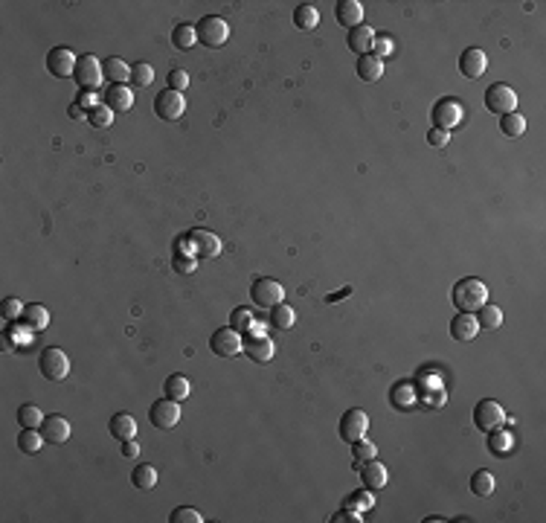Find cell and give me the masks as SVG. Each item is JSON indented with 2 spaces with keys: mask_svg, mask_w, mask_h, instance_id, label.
Wrapping results in <instances>:
<instances>
[{
  "mask_svg": "<svg viewBox=\"0 0 546 523\" xmlns=\"http://www.w3.org/2000/svg\"><path fill=\"white\" fill-rule=\"evenodd\" d=\"M366 431H369V416H366L363 410H346V413L340 416V436H343L346 442H358V439H363Z\"/></svg>",
  "mask_w": 546,
  "mask_h": 523,
  "instance_id": "5bb4252c",
  "label": "cell"
},
{
  "mask_svg": "<svg viewBox=\"0 0 546 523\" xmlns=\"http://www.w3.org/2000/svg\"><path fill=\"white\" fill-rule=\"evenodd\" d=\"M505 421V410H503V404L494 401V398H482L477 407H474V424L479 431H494L500 428V424Z\"/></svg>",
  "mask_w": 546,
  "mask_h": 523,
  "instance_id": "30bf717a",
  "label": "cell"
},
{
  "mask_svg": "<svg viewBox=\"0 0 546 523\" xmlns=\"http://www.w3.org/2000/svg\"><path fill=\"white\" fill-rule=\"evenodd\" d=\"M186 85H189V73H186V70H172V73H169V90L183 93Z\"/></svg>",
  "mask_w": 546,
  "mask_h": 523,
  "instance_id": "f907efd6",
  "label": "cell"
},
{
  "mask_svg": "<svg viewBox=\"0 0 546 523\" xmlns=\"http://www.w3.org/2000/svg\"><path fill=\"white\" fill-rule=\"evenodd\" d=\"M471 494H477V497L494 494V477H491V471H485V468L474 471V477H471Z\"/></svg>",
  "mask_w": 546,
  "mask_h": 523,
  "instance_id": "8d00e7d4",
  "label": "cell"
},
{
  "mask_svg": "<svg viewBox=\"0 0 546 523\" xmlns=\"http://www.w3.org/2000/svg\"><path fill=\"white\" fill-rule=\"evenodd\" d=\"M393 401H396V407H401V410L413 407V404H416V390H413V384H396V386H393Z\"/></svg>",
  "mask_w": 546,
  "mask_h": 523,
  "instance_id": "60d3db41",
  "label": "cell"
},
{
  "mask_svg": "<svg viewBox=\"0 0 546 523\" xmlns=\"http://www.w3.org/2000/svg\"><path fill=\"white\" fill-rule=\"evenodd\" d=\"M349 294H352V288H343V291H337V294H331L328 302H335V300H340V297H349Z\"/></svg>",
  "mask_w": 546,
  "mask_h": 523,
  "instance_id": "db71d44e",
  "label": "cell"
},
{
  "mask_svg": "<svg viewBox=\"0 0 546 523\" xmlns=\"http://www.w3.org/2000/svg\"><path fill=\"white\" fill-rule=\"evenodd\" d=\"M172 523H201L204 520V515L198 512V509H189V506H181V509H174L172 512V517H169Z\"/></svg>",
  "mask_w": 546,
  "mask_h": 523,
  "instance_id": "bcb514c9",
  "label": "cell"
},
{
  "mask_svg": "<svg viewBox=\"0 0 546 523\" xmlns=\"http://www.w3.org/2000/svg\"><path fill=\"white\" fill-rule=\"evenodd\" d=\"M136 454H140V445H136V439H125L122 442V456H136Z\"/></svg>",
  "mask_w": 546,
  "mask_h": 523,
  "instance_id": "816d5d0a",
  "label": "cell"
},
{
  "mask_svg": "<svg viewBox=\"0 0 546 523\" xmlns=\"http://www.w3.org/2000/svg\"><path fill=\"white\" fill-rule=\"evenodd\" d=\"M462 120H465V108H462L456 99H439V102L433 105V128L451 131V128H456Z\"/></svg>",
  "mask_w": 546,
  "mask_h": 523,
  "instance_id": "4fadbf2b",
  "label": "cell"
},
{
  "mask_svg": "<svg viewBox=\"0 0 546 523\" xmlns=\"http://www.w3.org/2000/svg\"><path fill=\"white\" fill-rule=\"evenodd\" d=\"M102 73H105V79L111 85H128L131 82V67H128V62H122V58H108V62L102 64Z\"/></svg>",
  "mask_w": 546,
  "mask_h": 523,
  "instance_id": "d4e9b609",
  "label": "cell"
},
{
  "mask_svg": "<svg viewBox=\"0 0 546 523\" xmlns=\"http://www.w3.org/2000/svg\"><path fill=\"white\" fill-rule=\"evenodd\" d=\"M451 297H454L456 308H462V312H468V314H477L479 308L489 302V285H485L482 279H477V277H465L454 285Z\"/></svg>",
  "mask_w": 546,
  "mask_h": 523,
  "instance_id": "6da1fadb",
  "label": "cell"
},
{
  "mask_svg": "<svg viewBox=\"0 0 546 523\" xmlns=\"http://www.w3.org/2000/svg\"><path fill=\"white\" fill-rule=\"evenodd\" d=\"M267 320H270V326L276 328V332H288V328L297 323V312L290 305L279 302V305H273L270 312H267Z\"/></svg>",
  "mask_w": 546,
  "mask_h": 523,
  "instance_id": "484cf974",
  "label": "cell"
},
{
  "mask_svg": "<svg viewBox=\"0 0 546 523\" xmlns=\"http://www.w3.org/2000/svg\"><path fill=\"white\" fill-rule=\"evenodd\" d=\"M70 120H88V111L85 108H79V105H70Z\"/></svg>",
  "mask_w": 546,
  "mask_h": 523,
  "instance_id": "f5cc1de1",
  "label": "cell"
},
{
  "mask_svg": "<svg viewBox=\"0 0 546 523\" xmlns=\"http://www.w3.org/2000/svg\"><path fill=\"white\" fill-rule=\"evenodd\" d=\"M477 323H479L482 332H497V328L503 326V308L485 302L479 312H477Z\"/></svg>",
  "mask_w": 546,
  "mask_h": 523,
  "instance_id": "f546056e",
  "label": "cell"
},
{
  "mask_svg": "<svg viewBox=\"0 0 546 523\" xmlns=\"http://www.w3.org/2000/svg\"><path fill=\"white\" fill-rule=\"evenodd\" d=\"M485 67H489V58H485V53L479 47H468L459 55V73L465 76V79H479V76L485 73Z\"/></svg>",
  "mask_w": 546,
  "mask_h": 523,
  "instance_id": "9a60e30c",
  "label": "cell"
},
{
  "mask_svg": "<svg viewBox=\"0 0 546 523\" xmlns=\"http://www.w3.org/2000/svg\"><path fill=\"white\" fill-rule=\"evenodd\" d=\"M76 105L85 108V111H93L96 105H102V102H99V93H96V90H79V96H76Z\"/></svg>",
  "mask_w": 546,
  "mask_h": 523,
  "instance_id": "c3c4849f",
  "label": "cell"
},
{
  "mask_svg": "<svg viewBox=\"0 0 546 523\" xmlns=\"http://www.w3.org/2000/svg\"><path fill=\"white\" fill-rule=\"evenodd\" d=\"M372 41H375V29L369 27V24H360V27H355V29H349V35H346L349 50L358 53V58L372 53Z\"/></svg>",
  "mask_w": 546,
  "mask_h": 523,
  "instance_id": "2e32d148",
  "label": "cell"
},
{
  "mask_svg": "<svg viewBox=\"0 0 546 523\" xmlns=\"http://www.w3.org/2000/svg\"><path fill=\"white\" fill-rule=\"evenodd\" d=\"M148 419L154 428H160V431H172L174 424L181 421V404L178 401H172V398H160V401H154L151 404V410H148Z\"/></svg>",
  "mask_w": 546,
  "mask_h": 523,
  "instance_id": "7c38bea8",
  "label": "cell"
},
{
  "mask_svg": "<svg viewBox=\"0 0 546 523\" xmlns=\"http://www.w3.org/2000/svg\"><path fill=\"white\" fill-rule=\"evenodd\" d=\"M38 370H41V375L50 378V381H64L70 375V358L64 355V349L50 346L38 355Z\"/></svg>",
  "mask_w": 546,
  "mask_h": 523,
  "instance_id": "277c9868",
  "label": "cell"
},
{
  "mask_svg": "<svg viewBox=\"0 0 546 523\" xmlns=\"http://www.w3.org/2000/svg\"><path fill=\"white\" fill-rule=\"evenodd\" d=\"M250 300L256 308H265V312H270L273 305H279L285 302V288L276 282V279H270V277H262L250 285Z\"/></svg>",
  "mask_w": 546,
  "mask_h": 523,
  "instance_id": "3957f363",
  "label": "cell"
},
{
  "mask_svg": "<svg viewBox=\"0 0 546 523\" xmlns=\"http://www.w3.org/2000/svg\"><path fill=\"white\" fill-rule=\"evenodd\" d=\"M375 506V497L372 494H369V489H363V491H355L352 497H349L346 500V509H352V512H369V509H372Z\"/></svg>",
  "mask_w": 546,
  "mask_h": 523,
  "instance_id": "b9f144b4",
  "label": "cell"
},
{
  "mask_svg": "<svg viewBox=\"0 0 546 523\" xmlns=\"http://www.w3.org/2000/svg\"><path fill=\"white\" fill-rule=\"evenodd\" d=\"M230 328H236L239 335L250 332V328H256V317H253V308H232V314H230Z\"/></svg>",
  "mask_w": 546,
  "mask_h": 523,
  "instance_id": "d590c367",
  "label": "cell"
},
{
  "mask_svg": "<svg viewBox=\"0 0 546 523\" xmlns=\"http://www.w3.org/2000/svg\"><path fill=\"white\" fill-rule=\"evenodd\" d=\"M485 108H489L491 113H500V116L517 111V93H514V88H509L505 82H494L489 90H485Z\"/></svg>",
  "mask_w": 546,
  "mask_h": 523,
  "instance_id": "5b68a950",
  "label": "cell"
},
{
  "mask_svg": "<svg viewBox=\"0 0 546 523\" xmlns=\"http://www.w3.org/2000/svg\"><path fill=\"white\" fill-rule=\"evenodd\" d=\"M76 62H79V58H76V53L70 47H52L47 53V70L55 79H73Z\"/></svg>",
  "mask_w": 546,
  "mask_h": 523,
  "instance_id": "8fae6325",
  "label": "cell"
},
{
  "mask_svg": "<svg viewBox=\"0 0 546 523\" xmlns=\"http://www.w3.org/2000/svg\"><path fill=\"white\" fill-rule=\"evenodd\" d=\"M172 44L178 50H192L195 44H198V32H195L192 24H178L172 29Z\"/></svg>",
  "mask_w": 546,
  "mask_h": 523,
  "instance_id": "d6a6232c",
  "label": "cell"
},
{
  "mask_svg": "<svg viewBox=\"0 0 546 523\" xmlns=\"http://www.w3.org/2000/svg\"><path fill=\"white\" fill-rule=\"evenodd\" d=\"M198 256H189V253H174V259H172V267L178 270V274H192L195 267H198V262H195Z\"/></svg>",
  "mask_w": 546,
  "mask_h": 523,
  "instance_id": "7dc6e473",
  "label": "cell"
},
{
  "mask_svg": "<svg viewBox=\"0 0 546 523\" xmlns=\"http://www.w3.org/2000/svg\"><path fill=\"white\" fill-rule=\"evenodd\" d=\"M102 99H105L102 105H108L111 111H131V105H134V93H131L128 85H111V88L105 90Z\"/></svg>",
  "mask_w": 546,
  "mask_h": 523,
  "instance_id": "7402d4cb",
  "label": "cell"
},
{
  "mask_svg": "<svg viewBox=\"0 0 546 523\" xmlns=\"http://www.w3.org/2000/svg\"><path fill=\"white\" fill-rule=\"evenodd\" d=\"M47 416L41 413V407H35V404H21L18 407V424L21 428H41V421Z\"/></svg>",
  "mask_w": 546,
  "mask_h": 523,
  "instance_id": "e575fe53",
  "label": "cell"
},
{
  "mask_svg": "<svg viewBox=\"0 0 546 523\" xmlns=\"http://www.w3.org/2000/svg\"><path fill=\"white\" fill-rule=\"evenodd\" d=\"M209 349H212V355H218V358H232L244 349V340H241V335L236 332V328L224 326V328H218V332H212Z\"/></svg>",
  "mask_w": 546,
  "mask_h": 523,
  "instance_id": "9c48e42d",
  "label": "cell"
},
{
  "mask_svg": "<svg viewBox=\"0 0 546 523\" xmlns=\"http://www.w3.org/2000/svg\"><path fill=\"white\" fill-rule=\"evenodd\" d=\"M183 111H186L183 93L166 88V90H160L158 96H154V113H158L163 123H178L183 116Z\"/></svg>",
  "mask_w": 546,
  "mask_h": 523,
  "instance_id": "8992f818",
  "label": "cell"
},
{
  "mask_svg": "<svg viewBox=\"0 0 546 523\" xmlns=\"http://www.w3.org/2000/svg\"><path fill=\"white\" fill-rule=\"evenodd\" d=\"M393 53H396L393 38H389V35H375V41H372V55L384 62V58H386V55H393Z\"/></svg>",
  "mask_w": 546,
  "mask_h": 523,
  "instance_id": "f6af8a7d",
  "label": "cell"
},
{
  "mask_svg": "<svg viewBox=\"0 0 546 523\" xmlns=\"http://www.w3.org/2000/svg\"><path fill=\"white\" fill-rule=\"evenodd\" d=\"M358 76H360L363 82H378L381 76H384V62H381V58H375L372 53L360 55L358 58Z\"/></svg>",
  "mask_w": 546,
  "mask_h": 523,
  "instance_id": "f1b7e54d",
  "label": "cell"
},
{
  "mask_svg": "<svg viewBox=\"0 0 546 523\" xmlns=\"http://www.w3.org/2000/svg\"><path fill=\"white\" fill-rule=\"evenodd\" d=\"M44 433H41V428H24L21 433H18V448H21L24 454H38L44 448Z\"/></svg>",
  "mask_w": 546,
  "mask_h": 523,
  "instance_id": "4dcf8cb0",
  "label": "cell"
},
{
  "mask_svg": "<svg viewBox=\"0 0 546 523\" xmlns=\"http://www.w3.org/2000/svg\"><path fill=\"white\" fill-rule=\"evenodd\" d=\"M189 393H192V384H189V378L186 375H181V372H174V375H169L166 378V384H163V396L166 398H172V401H186L189 398Z\"/></svg>",
  "mask_w": 546,
  "mask_h": 523,
  "instance_id": "603a6c76",
  "label": "cell"
},
{
  "mask_svg": "<svg viewBox=\"0 0 546 523\" xmlns=\"http://www.w3.org/2000/svg\"><path fill=\"white\" fill-rule=\"evenodd\" d=\"M24 312H27V305L18 297H6L4 302H0V314H4V320H18V317H24Z\"/></svg>",
  "mask_w": 546,
  "mask_h": 523,
  "instance_id": "7bdbcfd3",
  "label": "cell"
},
{
  "mask_svg": "<svg viewBox=\"0 0 546 523\" xmlns=\"http://www.w3.org/2000/svg\"><path fill=\"white\" fill-rule=\"evenodd\" d=\"M108 431H111V436H116L120 442L134 439V436H136V419L128 416V413H116V416H111Z\"/></svg>",
  "mask_w": 546,
  "mask_h": 523,
  "instance_id": "cb8c5ba5",
  "label": "cell"
},
{
  "mask_svg": "<svg viewBox=\"0 0 546 523\" xmlns=\"http://www.w3.org/2000/svg\"><path fill=\"white\" fill-rule=\"evenodd\" d=\"M427 143H430L433 148H444L447 143H451V131H442V128H430V131H427Z\"/></svg>",
  "mask_w": 546,
  "mask_h": 523,
  "instance_id": "681fc988",
  "label": "cell"
},
{
  "mask_svg": "<svg viewBox=\"0 0 546 523\" xmlns=\"http://www.w3.org/2000/svg\"><path fill=\"white\" fill-rule=\"evenodd\" d=\"M195 32H198V41H201L204 47H212V50L224 47L227 38H230V27H227L224 18H218V15H206V18H201V21L195 24Z\"/></svg>",
  "mask_w": 546,
  "mask_h": 523,
  "instance_id": "7a4b0ae2",
  "label": "cell"
},
{
  "mask_svg": "<svg viewBox=\"0 0 546 523\" xmlns=\"http://www.w3.org/2000/svg\"><path fill=\"white\" fill-rule=\"evenodd\" d=\"M41 433H44L47 445H64L70 439V421L64 416H47L41 421Z\"/></svg>",
  "mask_w": 546,
  "mask_h": 523,
  "instance_id": "e0dca14e",
  "label": "cell"
},
{
  "mask_svg": "<svg viewBox=\"0 0 546 523\" xmlns=\"http://www.w3.org/2000/svg\"><path fill=\"white\" fill-rule=\"evenodd\" d=\"M73 79L79 82L82 90H96L99 88V82L105 79V73H102V62L96 55H79V62H76V73H73Z\"/></svg>",
  "mask_w": 546,
  "mask_h": 523,
  "instance_id": "52a82bcc",
  "label": "cell"
},
{
  "mask_svg": "<svg viewBox=\"0 0 546 523\" xmlns=\"http://www.w3.org/2000/svg\"><path fill=\"white\" fill-rule=\"evenodd\" d=\"M131 486L140 491H151L158 486V468H154V465H136L131 471Z\"/></svg>",
  "mask_w": 546,
  "mask_h": 523,
  "instance_id": "83f0119b",
  "label": "cell"
},
{
  "mask_svg": "<svg viewBox=\"0 0 546 523\" xmlns=\"http://www.w3.org/2000/svg\"><path fill=\"white\" fill-rule=\"evenodd\" d=\"M244 352L256 363H267V361H273V355H276V349H273V343L262 332H256V335H250L244 340Z\"/></svg>",
  "mask_w": 546,
  "mask_h": 523,
  "instance_id": "ac0fdd59",
  "label": "cell"
},
{
  "mask_svg": "<svg viewBox=\"0 0 546 523\" xmlns=\"http://www.w3.org/2000/svg\"><path fill=\"white\" fill-rule=\"evenodd\" d=\"M151 82H154V70H151V64L136 62V64L131 67V85H134V88H148Z\"/></svg>",
  "mask_w": 546,
  "mask_h": 523,
  "instance_id": "f35d334b",
  "label": "cell"
},
{
  "mask_svg": "<svg viewBox=\"0 0 546 523\" xmlns=\"http://www.w3.org/2000/svg\"><path fill=\"white\" fill-rule=\"evenodd\" d=\"M294 24H297V29H317V24H320L317 6H311V4L297 6L294 9Z\"/></svg>",
  "mask_w": 546,
  "mask_h": 523,
  "instance_id": "836d02e7",
  "label": "cell"
},
{
  "mask_svg": "<svg viewBox=\"0 0 546 523\" xmlns=\"http://www.w3.org/2000/svg\"><path fill=\"white\" fill-rule=\"evenodd\" d=\"M375 445L369 442V439H358L352 442V454H355V462H369V459H375Z\"/></svg>",
  "mask_w": 546,
  "mask_h": 523,
  "instance_id": "ee69618b",
  "label": "cell"
},
{
  "mask_svg": "<svg viewBox=\"0 0 546 523\" xmlns=\"http://www.w3.org/2000/svg\"><path fill=\"white\" fill-rule=\"evenodd\" d=\"M88 123L93 128H111L113 125V111L108 105H96L93 111H88Z\"/></svg>",
  "mask_w": 546,
  "mask_h": 523,
  "instance_id": "ab89813d",
  "label": "cell"
},
{
  "mask_svg": "<svg viewBox=\"0 0 546 523\" xmlns=\"http://www.w3.org/2000/svg\"><path fill=\"white\" fill-rule=\"evenodd\" d=\"M21 320L27 323L29 332H44V328L50 326V312L41 302H32V305H27V312H24Z\"/></svg>",
  "mask_w": 546,
  "mask_h": 523,
  "instance_id": "4316f807",
  "label": "cell"
},
{
  "mask_svg": "<svg viewBox=\"0 0 546 523\" xmlns=\"http://www.w3.org/2000/svg\"><path fill=\"white\" fill-rule=\"evenodd\" d=\"M335 18H337L340 27L355 29V27L363 24V6L358 4V0H340V4L335 6Z\"/></svg>",
  "mask_w": 546,
  "mask_h": 523,
  "instance_id": "d6986e66",
  "label": "cell"
},
{
  "mask_svg": "<svg viewBox=\"0 0 546 523\" xmlns=\"http://www.w3.org/2000/svg\"><path fill=\"white\" fill-rule=\"evenodd\" d=\"M360 480H363V486L369 489V491H378V489H384L386 486V468H384V465L381 462H375V459H369L366 465L360 462Z\"/></svg>",
  "mask_w": 546,
  "mask_h": 523,
  "instance_id": "44dd1931",
  "label": "cell"
},
{
  "mask_svg": "<svg viewBox=\"0 0 546 523\" xmlns=\"http://www.w3.org/2000/svg\"><path fill=\"white\" fill-rule=\"evenodd\" d=\"M477 335H479V323H477V314L459 312V314L451 320V337H454V340H474Z\"/></svg>",
  "mask_w": 546,
  "mask_h": 523,
  "instance_id": "ffe728a7",
  "label": "cell"
},
{
  "mask_svg": "<svg viewBox=\"0 0 546 523\" xmlns=\"http://www.w3.org/2000/svg\"><path fill=\"white\" fill-rule=\"evenodd\" d=\"M512 445H514V439H512V433L505 431V428H494V431H489V451H491L494 456H505V454H512Z\"/></svg>",
  "mask_w": 546,
  "mask_h": 523,
  "instance_id": "1f68e13d",
  "label": "cell"
},
{
  "mask_svg": "<svg viewBox=\"0 0 546 523\" xmlns=\"http://www.w3.org/2000/svg\"><path fill=\"white\" fill-rule=\"evenodd\" d=\"M500 131L505 134V137H520V134L526 131V120L517 111H512V113L500 116Z\"/></svg>",
  "mask_w": 546,
  "mask_h": 523,
  "instance_id": "74e56055",
  "label": "cell"
},
{
  "mask_svg": "<svg viewBox=\"0 0 546 523\" xmlns=\"http://www.w3.org/2000/svg\"><path fill=\"white\" fill-rule=\"evenodd\" d=\"M186 242L192 247V256H198V259H216L221 253V239L212 230H204V227L192 230L186 236Z\"/></svg>",
  "mask_w": 546,
  "mask_h": 523,
  "instance_id": "ba28073f",
  "label": "cell"
}]
</instances>
